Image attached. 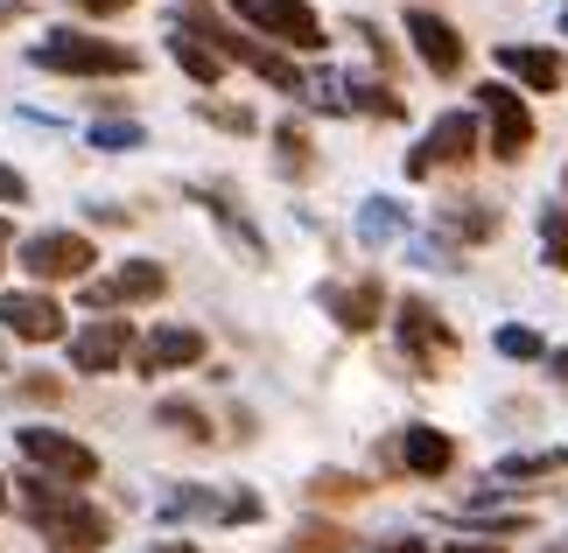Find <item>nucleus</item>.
<instances>
[{
	"label": "nucleus",
	"mask_w": 568,
	"mask_h": 553,
	"mask_svg": "<svg viewBox=\"0 0 568 553\" xmlns=\"http://www.w3.org/2000/svg\"><path fill=\"white\" fill-rule=\"evenodd\" d=\"M373 553H435V546H428V540H414V533H400V540H379Z\"/></svg>",
	"instance_id": "37"
},
{
	"label": "nucleus",
	"mask_w": 568,
	"mask_h": 553,
	"mask_svg": "<svg viewBox=\"0 0 568 553\" xmlns=\"http://www.w3.org/2000/svg\"><path fill=\"white\" fill-rule=\"evenodd\" d=\"M84 141H92L99 154H134V147H148V126L141 120H92Z\"/></svg>",
	"instance_id": "28"
},
{
	"label": "nucleus",
	"mask_w": 568,
	"mask_h": 553,
	"mask_svg": "<svg viewBox=\"0 0 568 553\" xmlns=\"http://www.w3.org/2000/svg\"><path fill=\"white\" fill-rule=\"evenodd\" d=\"M63 344H71V371H84V379H113V371H126V358H134V322L126 316H92Z\"/></svg>",
	"instance_id": "9"
},
{
	"label": "nucleus",
	"mask_w": 568,
	"mask_h": 553,
	"mask_svg": "<svg viewBox=\"0 0 568 553\" xmlns=\"http://www.w3.org/2000/svg\"><path fill=\"white\" fill-rule=\"evenodd\" d=\"M449 553H506V546H498V540H456Z\"/></svg>",
	"instance_id": "39"
},
{
	"label": "nucleus",
	"mask_w": 568,
	"mask_h": 553,
	"mask_svg": "<svg viewBox=\"0 0 568 553\" xmlns=\"http://www.w3.org/2000/svg\"><path fill=\"white\" fill-rule=\"evenodd\" d=\"M540 365H548V371H555V386L568 392V350H548V358H540Z\"/></svg>",
	"instance_id": "38"
},
{
	"label": "nucleus",
	"mask_w": 568,
	"mask_h": 553,
	"mask_svg": "<svg viewBox=\"0 0 568 553\" xmlns=\"http://www.w3.org/2000/svg\"><path fill=\"white\" fill-rule=\"evenodd\" d=\"M8 504H14V491H8V477H0V512H8Z\"/></svg>",
	"instance_id": "43"
},
{
	"label": "nucleus",
	"mask_w": 568,
	"mask_h": 553,
	"mask_svg": "<svg viewBox=\"0 0 568 553\" xmlns=\"http://www.w3.org/2000/svg\"><path fill=\"white\" fill-rule=\"evenodd\" d=\"M477 147H485V134H477V113H443V120L422 134V147L407 154V183H422V175H435V168H464Z\"/></svg>",
	"instance_id": "13"
},
{
	"label": "nucleus",
	"mask_w": 568,
	"mask_h": 553,
	"mask_svg": "<svg viewBox=\"0 0 568 553\" xmlns=\"http://www.w3.org/2000/svg\"><path fill=\"white\" fill-rule=\"evenodd\" d=\"M288 553H352V546H344L337 525H302V533L288 540Z\"/></svg>",
	"instance_id": "32"
},
{
	"label": "nucleus",
	"mask_w": 568,
	"mask_h": 553,
	"mask_svg": "<svg viewBox=\"0 0 568 553\" xmlns=\"http://www.w3.org/2000/svg\"><path fill=\"white\" fill-rule=\"evenodd\" d=\"M323 308H331V322H337V329L365 337V329H379V316H386V280H379V274L331 280V287H323Z\"/></svg>",
	"instance_id": "15"
},
{
	"label": "nucleus",
	"mask_w": 568,
	"mask_h": 553,
	"mask_svg": "<svg viewBox=\"0 0 568 553\" xmlns=\"http://www.w3.org/2000/svg\"><path fill=\"white\" fill-rule=\"evenodd\" d=\"M190 204H204V211L217 217V225H225V232H232V246H246V259H253V267H260V259H267V238H260V232H253V217H246V211H239V204H232V196H225V190H211V183H196V190H190Z\"/></svg>",
	"instance_id": "18"
},
{
	"label": "nucleus",
	"mask_w": 568,
	"mask_h": 553,
	"mask_svg": "<svg viewBox=\"0 0 568 553\" xmlns=\"http://www.w3.org/2000/svg\"><path fill=\"white\" fill-rule=\"evenodd\" d=\"M0 371H8V344H0Z\"/></svg>",
	"instance_id": "44"
},
{
	"label": "nucleus",
	"mask_w": 568,
	"mask_h": 553,
	"mask_svg": "<svg viewBox=\"0 0 568 553\" xmlns=\"http://www.w3.org/2000/svg\"><path fill=\"white\" fill-rule=\"evenodd\" d=\"M358 491H365V483H358V477H344V470H323V477L310 483V498H316V504H323V498L337 504V498H358Z\"/></svg>",
	"instance_id": "33"
},
{
	"label": "nucleus",
	"mask_w": 568,
	"mask_h": 553,
	"mask_svg": "<svg viewBox=\"0 0 568 553\" xmlns=\"http://www.w3.org/2000/svg\"><path fill=\"white\" fill-rule=\"evenodd\" d=\"M498 71H506L519 92H561V84H568V57L540 50V42H498Z\"/></svg>",
	"instance_id": "16"
},
{
	"label": "nucleus",
	"mask_w": 568,
	"mask_h": 553,
	"mask_svg": "<svg viewBox=\"0 0 568 553\" xmlns=\"http://www.w3.org/2000/svg\"><path fill=\"white\" fill-rule=\"evenodd\" d=\"M477 134H485V147L498 162H527V147H534L527 99H519L513 84H477Z\"/></svg>",
	"instance_id": "8"
},
{
	"label": "nucleus",
	"mask_w": 568,
	"mask_h": 553,
	"mask_svg": "<svg viewBox=\"0 0 568 553\" xmlns=\"http://www.w3.org/2000/svg\"><path fill=\"white\" fill-rule=\"evenodd\" d=\"M443 232H449V238H470V246H485V238H498V211H491V204H470V196H464V204L443 211Z\"/></svg>",
	"instance_id": "23"
},
{
	"label": "nucleus",
	"mask_w": 568,
	"mask_h": 553,
	"mask_svg": "<svg viewBox=\"0 0 568 553\" xmlns=\"http://www.w3.org/2000/svg\"><path fill=\"white\" fill-rule=\"evenodd\" d=\"M274 162H281V175H310V168H316L310 126H302V120H281V126H274Z\"/></svg>",
	"instance_id": "24"
},
{
	"label": "nucleus",
	"mask_w": 568,
	"mask_h": 553,
	"mask_svg": "<svg viewBox=\"0 0 568 553\" xmlns=\"http://www.w3.org/2000/svg\"><path fill=\"white\" fill-rule=\"evenodd\" d=\"M344 113L400 120V113H407V99H400V92H386V84H373V78H344Z\"/></svg>",
	"instance_id": "21"
},
{
	"label": "nucleus",
	"mask_w": 568,
	"mask_h": 553,
	"mask_svg": "<svg viewBox=\"0 0 568 553\" xmlns=\"http://www.w3.org/2000/svg\"><path fill=\"white\" fill-rule=\"evenodd\" d=\"M393 329H400V358H407L414 379H443V371L456 365V329L435 316L422 295H407L400 308H393Z\"/></svg>",
	"instance_id": "6"
},
{
	"label": "nucleus",
	"mask_w": 568,
	"mask_h": 553,
	"mask_svg": "<svg viewBox=\"0 0 568 553\" xmlns=\"http://www.w3.org/2000/svg\"><path fill=\"white\" fill-rule=\"evenodd\" d=\"M169 295V267L162 259H120L105 280H84L78 301L92 308V316H105V308H134V301H162Z\"/></svg>",
	"instance_id": "10"
},
{
	"label": "nucleus",
	"mask_w": 568,
	"mask_h": 553,
	"mask_svg": "<svg viewBox=\"0 0 568 553\" xmlns=\"http://www.w3.org/2000/svg\"><path fill=\"white\" fill-rule=\"evenodd\" d=\"M148 553H196L190 540H162V546H148Z\"/></svg>",
	"instance_id": "41"
},
{
	"label": "nucleus",
	"mask_w": 568,
	"mask_h": 553,
	"mask_svg": "<svg viewBox=\"0 0 568 553\" xmlns=\"http://www.w3.org/2000/svg\"><path fill=\"white\" fill-rule=\"evenodd\" d=\"M260 519V498L253 491H225V525H253Z\"/></svg>",
	"instance_id": "35"
},
{
	"label": "nucleus",
	"mask_w": 568,
	"mask_h": 553,
	"mask_svg": "<svg viewBox=\"0 0 568 553\" xmlns=\"http://www.w3.org/2000/svg\"><path fill=\"white\" fill-rule=\"evenodd\" d=\"M162 519H225V498L204 491V483H176V491H162Z\"/></svg>",
	"instance_id": "22"
},
{
	"label": "nucleus",
	"mask_w": 568,
	"mask_h": 553,
	"mask_svg": "<svg viewBox=\"0 0 568 553\" xmlns=\"http://www.w3.org/2000/svg\"><path fill=\"white\" fill-rule=\"evenodd\" d=\"M204 358H211V344H204L196 322H155L148 337H134V371L141 379H169V371H190Z\"/></svg>",
	"instance_id": "12"
},
{
	"label": "nucleus",
	"mask_w": 568,
	"mask_h": 553,
	"mask_svg": "<svg viewBox=\"0 0 568 553\" xmlns=\"http://www.w3.org/2000/svg\"><path fill=\"white\" fill-rule=\"evenodd\" d=\"M491 344H498V358H513V365H540V358H548V337L527 329V322H506Z\"/></svg>",
	"instance_id": "29"
},
{
	"label": "nucleus",
	"mask_w": 568,
	"mask_h": 553,
	"mask_svg": "<svg viewBox=\"0 0 568 553\" xmlns=\"http://www.w3.org/2000/svg\"><path fill=\"white\" fill-rule=\"evenodd\" d=\"M155 420L169 434H183V441H211V413L196 400H155Z\"/></svg>",
	"instance_id": "27"
},
{
	"label": "nucleus",
	"mask_w": 568,
	"mask_h": 553,
	"mask_svg": "<svg viewBox=\"0 0 568 553\" xmlns=\"http://www.w3.org/2000/svg\"><path fill=\"white\" fill-rule=\"evenodd\" d=\"M0 329L14 344H63L71 337V316H63V301L50 287H8L0 295Z\"/></svg>",
	"instance_id": "11"
},
{
	"label": "nucleus",
	"mask_w": 568,
	"mask_h": 553,
	"mask_svg": "<svg viewBox=\"0 0 568 553\" xmlns=\"http://www.w3.org/2000/svg\"><path fill=\"white\" fill-rule=\"evenodd\" d=\"M196 120H211V126H225V134H253V113L246 105H225V99H196Z\"/></svg>",
	"instance_id": "30"
},
{
	"label": "nucleus",
	"mask_w": 568,
	"mask_h": 553,
	"mask_svg": "<svg viewBox=\"0 0 568 553\" xmlns=\"http://www.w3.org/2000/svg\"><path fill=\"white\" fill-rule=\"evenodd\" d=\"M407 42H414V57L428 63L435 78H464V35H456V21H443L435 8H407Z\"/></svg>",
	"instance_id": "14"
},
{
	"label": "nucleus",
	"mask_w": 568,
	"mask_h": 553,
	"mask_svg": "<svg viewBox=\"0 0 568 553\" xmlns=\"http://www.w3.org/2000/svg\"><path fill=\"white\" fill-rule=\"evenodd\" d=\"M29 63L50 71V78H134L141 50H126L113 35H92V29H50L29 50Z\"/></svg>",
	"instance_id": "2"
},
{
	"label": "nucleus",
	"mask_w": 568,
	"mask_h": 553,
	"mask_svg": "<svg viewBox=\"0 0 568 553\" xmlns=\"http://www.w3.org/2000/svg\"><path fill=\"white\" fill-rule=\"evenodd\" d=\"M561 35H568V8H561Z\"/></svg>",
	"instance_id": "45"
},
{
	"label": "nucleus",
	"mask_w": 568,
	"mask_h": 553,
	"mask_svg": "<svg viewBox=\"0 0 568 553\" xmlns=\"http://www.w3.org/2000/svg\"><path fill=\"white\" fill-rule=\"evenodd\" d=\"M568 470V449H527V455H498V483H519V477H555Z\"/></svg>",
	"instance_id": "25"
},
{
	"label": "nucleus",
	"mask_w": 568,
	"mask_h": 553,
	"mask_svg": "<svg viewBox=\"0 0 568 553\" xmlns=\"http://www.w3.org/2000/svg\"><path fill=\"white\" fill-rule=\"evenodd\" d=\"M190 8H196V0H190Z\"/></svg>",
	"instance_id": "46"
},
{
	"label": "nucleus",
	"mask_w": 568,
	"mask_h": 553,
	"mask_svg": "<svg viewBox=\"0 0 568 553\" xmlns=\"http://www.w3.org/2000/svg\"><path fill=\"white\" fill-rule=\"evenodd\" d=\"M21 519L36 525L42 540H50V553H105V540H113V519L99 512L84 491H71V483H50V477H21Z\"/></svg>",
	"instance_id": "1"
},
{
	"label": "nucleus",
	"mask_w": 568,
	"mask_h": 553,
	"mask_svg": "<svg viewBox=\"0 0 568 553\" xmlns=\"http://www.w3.org/2000/svg\"><path fill=\"white\" fill-rule=\"evenodd\" d=\"M92 259H99V246L84 232H71V225H50V232H29L14 246V267L29 274L36 287H57V280H92Z\"/></svg>",
	"instance_id": "5"
},
{
	"label": "nucleus",
	"mask_w": 568,
	"mask_h": 553,
	"mask_svg": "<svg viewBox=\"0 0 568 553\" xmlns=\"http://www.w3.org/2000/svg\"><path fill=\"white\" fill-rule=\"evenodd\" d=\"M63 8H78V14H126V8H141V0H63Z\"/></svg>",
	"instance_id": "36"
},
{
	"label": "nucleus",
	"mask_w": 568,
	"mask_h": 553,
	"mask_svg": "<svg viewBox=\"0 0 568 553\" xmlns=\"http://www.w3.org/2000/svg\"><path fill=\"white\" fill-rule=\"evenodd\" d=\"M400 462H407V477H449V462H456V441L443 434V428H422V420H414V428H400Z\"/></svg>",
	"instance_id": "17"
},
{
	"label": "nucleus",
	"mask_w": 568,
	"mask_h": 553,
	"mask_svg": "<svg viewBox=\"0 0 568 553\" xmlns=\"http://www.w3.org/2000/svg\"><path fill=\"white\" fill-rule=\"evenodd\" d=\"M21 204H29V175L0 162V211H21Z\"/></svg>",
	"instance_id": "34"
},
{
	"label": "nucleus",
	"mask_w": 568,
	"mask_h": 553,
	"mask_svg": "<svg viewBox=\"0 0 568 553\" xmlns=\"http://www.w3.org/2000/svg\"><path fill=\"white\" fill-rule=\"evenodd\" d=\"M8 21H21V0H0V29H8Z\"/></svg>",
	"instance_id": "42"
},
{
	"label": "nucleus",
	"mask_w": 568,
	"mask_h": 553,
	"mask_svg": "<svg viewBox=\"0 0 568 553\" xmlns=\"http://www.w3.org/2000/svg\"><path fill=\"white\" fill-rule=\"evenodd\" d=\"M8 253H14V225L0 217V267H8Z\"/></svg>",
	"instance_id": "40"
},
{
	"label": "nucleus",
	"mask_w": 568,
	"mask_h": 553,
	"mask_svg": "<svg viewBox=\"0 0 568 553\" xmlns=\"http://www.w3.org/2000/svg\"><path fill=\"white\" fill-rule=\"evenodd\" d=\"M540 259L555 274H568V196L561 204H540Z\"/></svg>",
	"instance_id": "26"
},
{
	"label": "nucleus",
	"mask_w": 568,
	"mask_h": 553,
	"mask_svg": "<svg viewBox=\"0 0 568 553\" xmlns=\"http://www.w3.org/2000/svg\"><path fill=\"white\" fill-rule=\"evenodd\" d=\"M232 21L246 35H260L267 50H323V14L310 0H232Z\"/></svg>",
	"instance_id": "4"
},
{
	"label": "nucleus",
	"mask_w": 568,
	"mask_h": 553,
	"mask_svg": "<svg viewBox=\"0 0 568 553\" xmlns=\"http://www.w3.org/2000/svg\"><path fill=\"white\" fill-rule=\"evenodd\" d=\"M400 232H407V204H393V196H365V211H358V238H365V246H393Z\"/></svg>",
	"instance_id": "20"
},
{
	"label": "nucleus",
	"mask_w": 568,
	"mask_h": 553,
	"mask_svg": "<svg viewBox=\"0 0 568 553\" xmlns=\"http://www.w3.org/2000/svg\"><path fill=\"white\" fill-rule=\"evenodd\" d=\"M14 400L21 407H57L63 400V379H57V371H29V379H14Z\"/></svg>",
	"instance_id": "31"
},
{
	"label": "nucleus",
	"mask_w": 568,
	"mask_h": 553,
	"mask_svg": "<svg viewBox=\"0 0 568 553\" xmlns=\"http://www.w3.org/2000/svg\"><path fill=\"white\" fill-rule=\"evenodd\" d=\"M14 449L29 455L36 477L71 483V491H84V483L99 477V449H92V441H78V434H63V428H14Z\"/></svg>",
	"instance_id": "7"
},
{
	"label": "nucleus",
	"mask_w": 568,
	"mask_h": 553,
	"mask_svg": "<svg viewBox=\"0 0 568 553\" xmlns=\"http://www.w3.org/2000/svg\"><path fill=\"white\" fill-rule=\"evenodd\" d=\"M169 57H176L183 71H190V84H204V92H217V84H225V57H217L211 42H196L190 29H169Z\"/></svg>",
	"instance_id": "19"
},
{
	"label": "nucleus",
	"mask_w": 568,
	"mask_h": 553,
	"mask_svg": "<svg viewBox=\"0 0 568 553\" xmlns=\"http://www.w3.org/2000/svg\"><path fill=\"white\" fill-rule=\"evenodd\" d=\"M176 29H190L196 42H211V50L225 57V63H246V71H253V78H267L274 92H302V84H310V78H302L281 50H267L260 35L232 29V21H217V14H204V8H183V14H176Z\"/></svg>",
	"instance_id": "3"
}]
</instances>
